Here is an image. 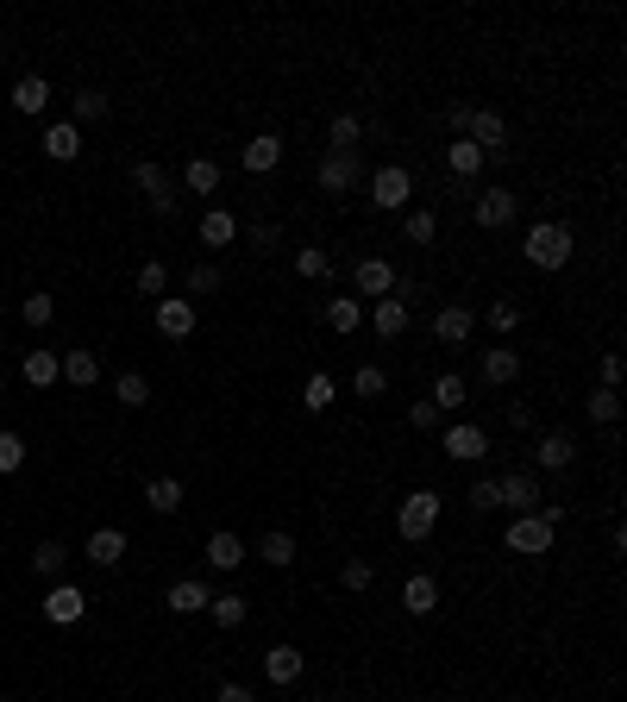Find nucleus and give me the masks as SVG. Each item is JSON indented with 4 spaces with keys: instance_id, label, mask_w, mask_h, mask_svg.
<instances>
[{
    "instance_id": "f257e3e1",
    "label": "nucleus",
    "mask_w": 627,
    "mask_h": 702,
    "mask_svg": "<svg viewBox=\"0 0 627 702\" xmlns=\"http://www.w3.org/2000/svg\"><path fill=\"white\" fill-rule=\"evenodd\" d=\"M521 257L533 270H565L571 264V226L565 220H533L527 239H521Z\"/></svg>"
},
{
    "instance_id": "f03ea898",
    "label": "nucleus",
    "mask_w": 627,
    "mask_h": 702,
    "mask_svg": "<svg viewBox=\"0 0 627 702\" xmlns=\"http://www.w3.org/2000/svg\"><path fill=\"white\" fill-rule=\"evenodd\" d=\"M552 540H559V521H552L546 508H540V514H515V521H508V533H502V546L521 552V558L552 552Z\"/></svg>"
},
{
    "instance_id": "7ed1b4c3",
    "label": "nucleus",
    "mask_w": 627,
    "mask_h": 702,
    "mask_svg": "<svg viewBox=\"0 0 627 702\" xmlns=\"http://www.w3.org/2000/svg\"><path fill=\"white\" fill-rule=\"evenodd\" d=\"M364 189H370V207H383V214H408V201H414V176L402 170V163H383V170H370V176H364Z\"/></svg>"
},
{
    "instance_id": "20e7f679",
    "label": "nucleus",
    "mask_w": 627,
    "mask_h": 702,
    "mask_svg": "<svg viewBox=\"0 0 627 702\" xmlns=\"http://www.w3.org/2000/svg\"><path fill=\"white\" fill-rule=\"evenodd\" d=\"M433 527H439V489H414V496H402V508H396V533H402V540L421 546Z\"/></svg>"
},
{
    "instance_id": "39448f33",
    "label": "nucleus",
    "mask_w": 627,
    "mask_h": 702,
    "mask_svg": "<svg viewBox=\"0 0 627 702\" xmlns=\"http://www.w3.org/2000/svg\"><path fill=\"white\" fill-rule=\"evenodd\" d=\"M364 176H370V170H364V157H358V151H327V157H320V170H314L320 195H352Z\"/></svg>"
},
{
    "instance_id": "423d86ee",
    "label": "nucleus",
    "mask_w": 627,
    "mask_h": 702,
    "mask_svg": "<svg viewBox=\"0 0 627 702\" xmlns=\"http://www.w3.org/2000/svg\"><path fill=\"white\" fill-rule=\"evenodd\" d=\"M132 189H145V201H151V214H176V182H170V170H164V163H132Z\"/></svg>"
},
{
    "instance_id": "0eeeda50",
    "label": "nucleus",
    "mask_w": 627,
    "mask_h": 702,
    "mask_svg": "<svg viewBox=\"0 0 627 702\" xmlns=\"http://www.w3.org/2000/svg\"><path fill=\"white\" fill-rule=\"evenodd\" d=\"M515 214H521L515 189H483V195L471 201V220H477L483 232H502V226H515Z\"/></svg>"
},
{
    "instance_id": "6e6552de",
    "label": "nucleus",
    "mask_w": 627,
    "mask_h": 702,
    "mask_svg": "<svg viewBox=\"0 0 627 702\" xmlns=\"http://www.w3.org/2000/svg\"><path fill=\"white\" fill-rule=\"evenodd\" d=\"M496 508H508V514H540V477H527V471L496 477Z\"/></svg>"
},
{
    "instance_id": "1a4fd4ad",
    "label": "nucleus",
    "mask_w": 627,
    "mask_h": 702,
    "mask_svg": "<svg viewBox=\"0 0 627 702\" xmlns=\"http://www.w3.org/2000/svg\"><path fill=\"white\" fill-rule=\"evenodd\" d=\"M439 452H446V458H458V464H477V458H490V433H483L477 420H458V427H446Z\"/></svg>"
},
{
    "instance_id": "9d476101",
    "label": "nucleus",
    "mask_w": 627,
    "mask_h": 702,
    "mask_svg": "<svg viewBox=\"0 0 627 702\" xmlns=\"http://www.w3.org/2000/svg\"><path fill=\"white\" fill-rule=\"evenodd\" d=\"M396 283H402V276L389 270V257H358V264H352V289H358L364 301H383V295H396Z\"/></svg>"
},
{
    "instance_id": "9b49d317",
    "label": "nucleus",
    "mask_w": 627,
    "mask_h": 702,
    "mask_svg": "<svg viewBox=\"0 0 627 702\" xmlns=\"http://www.w3.org/2000/svg\"><path fill=\"white\" fill-rule=\"evenodd\" d=\"M464 138H471L483 157H496V151L508 145V120H502L496 107H471V126H464Z\"/></svg>"
},
{
    "instance_id": "f8f14e48",
    "label": "nucleus",
    "mask_w": 627,
    "mask_h": 702,
    "mask_svg": "<svg viewBox=\"0 0 627 702\" xmlns=\"http://www.w3.org/2000/svg\"><path fill=\"white\" fill-rule=\"evenodd\" d=\"M276 163H283V138H276V132L245 138V151H239V170H245V176H270Z\"/></svg>"
},
{
    "instance_id": "ddd939ff",
    "label": "nucleus",
    "mask_w": 627,
    "mask_h": 702,
    "mask_svg": "<svg viewBox=\"0 0 627 702\" xmlns=\"http://www.w3.org/2000/svg\"><path fill=\"white\" fill-rule=\"evenodd\" d=\"M88 615V596L76 590V583H51V596H44V621H57V627H76Z\"/></svg>"
},
{
    "instance_id": "4468645a",
    "label": "nucleus",
    "mask_w": 627,
    "mask_h": 702,
    "mask_svg": "<svg viewBox=\"0 0 627 702\" xmlns=\"http://www.w3.org/2000/svg\"><path fill=\"white\" fill-rule=\"evenodd\" d=\"M364 320L370 326H377V339H402L408 333V326H414V314H408V301H370V308H364Z\"/></svg>"
},
{
    "instance_id": "2eb2a0df",
    "label": "nucleus",
    "mask_w": 627,
    "mask_h": 702,
    "mask_svg": "<svg viewBox=\"0 0 627 702\" xmlns=\"http://www.w3.org/2000/svg\"><path fill=\"white\" fill-rule=\"evenodd\" d=\"M471 333H477V314L458 308V301H446V308L433 314V339H439V345H464Z\"/></svg>"
},
{
    "instance_id": "dca6fc26",
    "label": "nucleus",
    "mask_w": 627,
    "mask_h": 702,
    "mask_svg": "<svg viewBox=\"0 0 627 702\" xmlns=\"http://www.w3.org/2000/svg\"><path fill=\"white\" fill-rule=\"evenodd\" d=\"M207 596H214V590H207L201 577H176L164 590V608H170V615H207Z\"/></svg>"
},
{
    "instance_id": "f3484780",
    "label": "nucleus",
    "mask_w": 627,
    "mask_h": 702,
    "mask_svg": "<svg viewBox=\"0 0 627 702\" xmlns=\"http://www.w3.org/2000/svg\"><path fill=\"white\" fill-rule=\"evenodd\" d=\"M245 558H251V546L239 540V533H226V527H220V533H207V565H214V571H226V577H232V571L245 565Z\"/></svg>"
},
{
    "instance_id": "a211bd4d",
    "label": "nucleus",
    "mask_w": 627,
    "mask_h": 702,
    "mask_svg": "<svg viewBox=\"0 0 627 702\" xmlns=\"http://www.w3.org/2000/svg\"><path fill=\"white\" fill-rule=\"evenodd\" d=\"M301 671H308V659H301V652H295V646H270V652H264V677H270V684H276V690H289V684H301Z\"/></svg>"
},
{
    "instance_id": "6ab92c4d",
    "label": "nucleus",
    "mask_w": 627,
    "mask_h": 702,
    "mask_svg": "<svg viewBox=\"0 0 627 702\" xmlns=\"http://www.w3.org/2000/svg\"><path fill=\"white\" fill-rule=\"evenodd\" d=\"M402 608H408V615H414V621H427V615H433V608H439V577H427V571H414V577L402 583Z\"/></svg>"
},
{
    "instance_id": "aec40b11",
    "label": "nucleus",
    "mask_w": 627,
    "mask_h": 702,
    "mask_svg": "<svg viewBox=\"0 0 627 702\" xmlns=\"http://www.w3.org/2000/svg\"><path fill=\"white\" fill-rule=\"evenodd\" d=\"M151 320H157V333H164V339H189L201 314H195V301H157Z\"/></svg>"
},
{
    "instance_id": "412c9836",
    "label": "nucleus",
    "mask_w": 627,
    "mask_h": 702,
    "mask_svg": "<svg viewBox=\"0 0 627 702\" xmlns=\"http://www.w3.org/2000/svg\"><path fill=\"white\" fill-rule=\"evenodd\" d=\"M19 377H26L32 389L63 383V351H26V358H19Z\"/></svg>"
},
{
    "instance_id": "4be33fe9",
    "label": "nucleus",
    "mask_w": 627,
    "mask_h": 702,
    "mask_svg": "<svg viewBox=\"0 0 627 702\" xmlns=\"http://www.w3.org/2000/svg\"><path fill=\"white\" fill-rule=\"evenodd\" d=\"M533 458H540V471H571V464H577V439L571 433H540Z\"/></svg>"
},
{
    "instance_id": "5701e85b",
    "label": "nucleus",
    "mask_w": 627,
    "mask_h": 702,
    "mask_svg": "<svg viewBox=\"0 0 627 702\" xmlns=\"http://www.w3.org/2000/svg\"><path fill=\"white\" fill-rule=\"evenodd\" d=\"M44 157H51V163H76L82 157V126H69V120L44 126Z\"/></svg>"
},
{
    "instance_id": "b1692460",
    "label": "nucleus",
    "mask_w": 627,
    "mask_h": 702,
    "mask_svg": "<svg viewBox=\"0 0 627 702\" xmlns=\"http://www.w3.org/2000/svg\"><path fill=\"white\" fill-rule=\"evenodd\" d=\"M207 615H214V627H245V615H251V602H245V590H214L207 596Z\"/></svg>"
},
{
    "instance_id": "393cba45",
    "label": "nucleus",
    "mask_w": 627,
    "mask_h": 702,
    "mask_svg": "<svg viewBox=\"0 0 627 702\" xmlns=\"http://www.w3.org/2000/svg\"><path fill=\"white\" fill-rule=\"evenodd\" d=\"M120 558H126V533H120V527H95V533H88V565L113 571Z\"/></svg>"
},
{
    "instance_id": "a878e982",
    "label": "nucleus",
    "mask_w": 627,
    "mask_h": 702,
    "mask_svg": "<svg viewBox=\"0 0 627 702\" xmlns=\"http://www.w3.org/2000/svg\"><path fill=\"white\" fill-rule=\"evenodd\" d=\"M44 107H51V82H44V76H19V82H13V113L38 120Z\"/></svg>"
},
{
    "instance_id": "bb28decb",
    "label": "nucleus",
    "mask_w": 627,
    "mask_h": 702,
    "mask_svg": "<svg viewBox=\"0 0 627 702\" xmlns=\"http://www.w3.org/2000/svg\"><path fill=\"white\" fill-rule=\"evenodd\" d=\"M515 377H521V351H508V345L483 351V383H490V389H508Z\"/></svg>"
},
{
    "instance_id": "cd10ccee",
    "label": "nucleus",
    "mask_w": 627,
    "mask_h": 702,
    "mask_svg": "<svg viewBox=\"0 0 627 702\" xmlns=\"http://www.w3.org/2000/svg\"><path fill=\"white\" fill-rule=\"evenodd\" d=\"M182 502H189L182 477H151V483H145V508H151V514H176Z\"/></svg>"
},
{
    "instance_id": "c85d7f7f",
    "label": "nucleus",
    "mask_w": 627,
    "mask_h": 702,
    "mask_svg": "<svg viewBox=\"0 0 627 702\" xmlns=\"http://www.w3.org/2000/svg\"><path fill=\"white\" fill-rule=\"evenodd\" d=\"M232 239H239V220H232L226 207H207V214H201V245L207 251H226Z\"/></svg>"
},
{
    "instance_id": "c756f323",
    "label": "nucleus",
    "mask_w": 627,
    "mask_h": 702,
    "mask_svg": "<svg viewBox=\"0 0 627 702\" xmlns=\"http://www.w3.org/2000/svg\"><path fill=\"white\" fill-rule=\"evenodd\" d=\"M483 163H490V157H483V151L471 145V138H452V145H446V170H452L458 182H471V176H483Z\"/></svg>"
},
{
    "instance_id": "7c9ffc66",
    "label": "nucleus",
    "mask_w": 627,
    "mask_h": 702,
    "mask_svg": "<svg viewBox=\"0 0 627 702\" xmlns=\"http://www.w3.org/2000/svg\"><path fill=\"white\" fill-rule=\"evenodd\" d=\"M220 163L214 157H189V163H182V189H189V195H214L220 189Z\"/></svg>"
},
{
    "instance_id": "2f4dec72",
    "label": "nucleus",
    "mask_w": 627,
    "mask_h": 702,
    "mask_svg": "<svg viewBox=\"0 0 627 702\" xmlns=\"http://www.w3.org/2000/svg\"><path fill=\"white\" fill-rule=\"evenodd\" d=\"M63 383L95 389L101 383V358H95V351H63Z\"/></svg>"
},
{
    "instance_id": "473e14b6",
    "label": "nucleus",
    "mask_w": 627,
    "mask_h": 702,
    "mask_svg": "<svg viewBox=\"0 0 627 702\" xmlns=\"http://www.w3.org/2000/svg\"><path fill=\"white\" fill-rule=\"evenodd\" d=\"M333 402H339V383L327 377V370H314V377L301 383V408H308V414H327Z\"/></svg>"
},
{
    "instance_id": "72a5a7b5",
    "label": "nucleus",
    "mask_w": 627,
    "mask_h": 702,
    "mask_svg": "<svg viewBox=\"0 0 627 702\" xmlns=\"http://www.w3.org/2000/svg\"><path fill=\"white\" fill-rule=\"evenodd\" d=\"M320 314H327V326H333V333L345 339V333H358V326H364V301L339 295V301H327V308H320Z\"/></svg>"
},
{
    "instance_id": "f704fd0d",
    "label": "nucleus",
    "mask_w": 627,
    "mask_h": 702,
    "mask_svg": "<svg viewBox=\"0 0 627 702\" xmlns=\"http://www.w3.org/2000/svg\"><path fill=\"white\" fill-rule=\"evenodd\" d=\"M258 558H264V565H276V571H289V565H295V533L270 527L264 540H258Z\"/></svg>"
},
{
    "instance_id": "c9c22d12",
    "label": "nucleus",
    "mask_w": 627,
    "mask_h": 702,
    "mask_svg": "<svg viewBox=\"0 0 627 702\" xmlns=\"http://www.w3.org/2000/svg\"><path fill=\"white\" fill-rule=\"evenodd\" d=\"M107 120V95L101 88H76V101H69V126H95Z\"/></svg>"
},
{
    "instance_id": "e433bc0d",
    "label": "nucleus",
    "mask_w": 627,
    "mask_h": 702,
    "mask_svg": "<svg viewBox=\"0 0 627 702\" xmlns=\"http://www.w3.org/2000/svg\"><path fill=\"white\" fill-rule=\"evenodd\" d=\"M402 239H408V245H433V239H439V214H427V207H408V214H402Z\"/></svg>"
},
{
    "instance_id": "4c0bfd02",
    "label": "nucleus",
    "mask_w": 627,
    "mask_h": 702,
    "mask_svg": "<svg viewBox=\"0 0 627 702\" xmlns=\"http://www.w3.org/2000/svg\"><path fill=\"white\" fill-rule=\"evenodd\" d=\"M358 138H364V120H358V113H333L327 145H333V151H358Z\"/></svg>"
},
{
    "instance_id": "58836bf2",
    "label": "nucleus",
    "mask_w": 627,
    "mask_h": 702,
    "mask_svg": "<svg viewBox=\"0 0 627 702\" xmlns=\"http://www.w3.org/2000/svg\"><path fill=\"white\" fill-rule=\"evenodd\" d=\"M295 276H308V283H327V276H333V257L320 251V245H301V251H295Z\"/></svg>"
},
{
    "instance_id": "ea45409f",
    "label": "nucleus",
    "mask_w": 627,
    "mask_h": 702,
    "mask_svg": "<svg viewBox=\"0 0 627 702\" xmlns=\"http://www.w3.org/2000/svg\"><path fill=\"white\" fill-rule=\"evenodd\" d=\"M63 565H69V546H57V540H44V546L32 552V571L51 577V583H63Z\"/></svg>"
},
{
    "instance_id": "a19ab883",
    "label": "nucleus",
    "mask_w": 627,
    "mask_h": 702,
    "mask_svg": "<svg viewBox=\"0 0 627 702\" xmlns=\"http://www.w3.org/2000/svg\"><path fill=\"white\" fill-rule=\"evenodd\" d=\"M352 395H358V402H383V395H389V377H383L377 364H358V377H352Z\"/></svg>"
},
{
    "instance_id": "79ce46f5",
    "label": "nucleus",
    "mask_w": 627,
    "mask_h": 702,
    "mask_svg": "<svg viewBox=\"0 0 627 702\" xmlns=\"http://www.w3.org/2000/svg\"><path fill=\"white\" fill-rule=\"evenodd\" d=\"M464 395H471V389H464V377H452V370H446V377L433 383V395H427V402H433L439 414H452V408H464Z\"/></svg>"
},
{
    "instance_id": "37998d69",
    "label": "nucleus",
    "mask_w": 627,
    "mask_h": 702,
    "mask_svg": "<svg viewBox=\"0 0 627 702\" xmlns=\"http://www.w3.org/2000/svg\"><path fill=\"white\" fill-rule=\"evenodd\" d=\"M339 583H345L352 596H364L370 583H377V565H370V558H345V565H339Z\"/></svg>"
},
{
    "instance_id": "c03bdc74",
    "label": "nucleus",
    "mask_w": 627,
    "mask_h": 702,
    "mask_svg": "<svg viewBox=\"0 0 627 702\" xmlns=\"http://www.w3.org/2000/svg\"><path fill=\"white\" fill-rule=\"evenodd\" d=\"M113 395H120L126 408H145V402H151V383L138 377V370H120V377H113Z\"/></svg>"
},
{
    "instance_id": "a18cd8bd",
    "label": "nucleus",
    "mask_w": 627,
    "mask_h": 702,
    "mask_svg": "<svg viewBox=\"0 0 627 702\" xmlns=\"http://www.w3.org/2000/svg\"><path fill=\"white\" fill-rule=\"evenodd\" d=\"M164 289H170V270H164V264H157V257H151V264H138V295H151V301H164Z\"/></svg>"
},
{
    "instance_id": "49530a36",
    "label": "nucleus",
    "mask_w": 627,
    "mask_h": 702,
    "mask_svg": "<svg viewBox=\"0 0 627 702\" xmlns=\"http://www.w3.org/2000/svg\"><path fill=\"white\" fill-rule=\"evenodd\" d=\"M51 314H57V301L51 295H26V301H19V320H26V326H51Z\"/></svg>"
},
{
    "instance_id": "de8ad7c7",
    "label": "nucleus",
    "mask_w": 627,
    "mask_h": 702,
    "mask_svg": "<svg viewBox=\"0 0 627 702\" xmlns=\"http://www.w3.org/2000/svg\"><path fill=\"white\" fill-rule=\"evenodd\" d=\"M590 420H596V427H615V420H621V395L615 389H596L590 395Z\"/></svg>"
},
{
    "instance_id": "09e8293b",
    "label": "nucleus",
    "mask_w": 627,
    "mask_h": 702,
    "mask_svg": "<svg viewBox=\"0 0 627 702\" xmlns=\"http://www.w3.org/2000/svg\"><path fill=\"white\" fill-rule=\"evenodd\" d=\"M19 464H26V439H19V433H0V477H13Z\"/></svg>"
},
{
    "instance_id": "8fccbe9b",
    "label": "nucleus",
    "mask_w": 627,
    "mask_h": 702,
    "mask_svg": "<svg viewBox=\"0 0 627 702\" xmlns=\"http://www.w3.org/2000/svg\"><path fill=\"white\" fill-rule=\"evenodd\" d=\"M220 283H226L220 264H195V270H189V295H214Z\"/></svg>"
},
{
    "instance_id": "3c124183",
    "label": "nucleus",
    "mask_w": 627,
    "mask_h": 702,
    "mask_svg": "<svg viewBox=\"0 0 627 702\" xmlns=\"http://www.w3.org/2000/svg\"><path fill=\"white\" fill-rule=\"evenodd\" d=\"M515 326H521L515 301H490V333H515Z\"/></svg>"
},
{
    "instance_id": "603ef678",
    "label": "nucleus",
    "mask_w": 627,
    "mask_h": 702,
    "mask_svg": "<svg viewBox=\"0 0 627 702\" xmlns=\"http://www.w3.org/2000/svg\"><path fill=\"white\" fill-rule=\"evenodd\" d=\"M471 508H477V514L496 508V477H477V483H471Z\"/></svg>"
},
{
    "instance_id": "864d4df0",
    "label": "nucleus",
    "mask_w": 627,
    "mask_h": 702,
    "mask_svg": "<svg viewBox=\"0 0 627 702\" xmlns=\"http://www.w3.org/2000/svg\"><path fill=\"white\" fill-rule=\"evenodd\" d=\"M408 427L433 433V427H439V408H433V402H414V408H408Z\"/></svg>"
},
{
    "instance_id": "5fc2aeb1",
    "label": "nucleus",
    "mask_w": 627,
    "mask_h": 702,
    "mask_svg": "<svg viewBox=\"0 0 627 702\" xmlns=\"http://www.w3.org/2000/svg\"><path fill=\"white\" fill-rule=\"evenodd\" d=\"M621 370H627V364L615 358V351H602V389H621Z\"/></svg>"
},
{
    "instance_id": "6e6d98bb",
    "label": "nucleus",
    "mask_w": 627,
    "mask_h": 702,
    "mask_svg": "<svg viewBox=\"0 0 627 702\" xmlns=\"http://www.w3.org/2000/svg\"><path fill=\"white\" fill-rule=\"evenodd\" d=\"M214 702H258V696H251L245 684H220V690H214Z\"/></svg>"
},
{
    "instance_id": "4d7b16f0",
    "label": "nucleus",
    "mask_w": 627,
    "mask_h": 702,
    "mask_svg": "<svg viewBox=\"0 0 627 702\" xmlns=\"http://www.w3.org/2000/svg\"><path fill=\"white\" fill-rule=\"evenodd\" d=\"M0 57H7V38H0Z\"/></svg>"
},
{
    "instance_id": "13d9d810",
    "label": "nucleus",
    "mask_w": 627,
    "mask_h": 702,
    "mask_svg": "<svg viewBox=\"0 0 627 702\" xmlns=\"http://www.w3.org/2000/svg\"><path fill=\"white\" fill-rule=\"evenodd\" d=\"M0 395H7V377H0Z\"/></svg>"
}]
</instances>
